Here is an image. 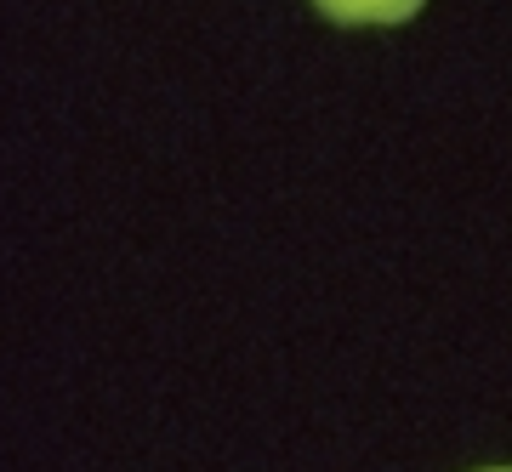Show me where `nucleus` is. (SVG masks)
Returning a JSON list of instances; mask_svg holds the SVG:
<instances>
[{
    "label": "nucleus",
    "mask_w": 512,
    "mask_h": 472,
    "mask_svg": "<svg viewBox=\"0 0 512 472\" xmlns=\"http://www.w3.org/2000/svg\"><path fill=\"white\" fill-rule=\"evenodd\" d=\"M501 472H507V467H501Z\"/></svg>",
    "instance_id": "nucleus-2"
},
{
    "label": "nucleus",
    "mask_w": 512,
    "mask_h": 472,
    "mask_svg": "<svg viewBox=\"0 0 512 472\" xmlns=\"http://www.w3.org/2000/svg\"><path fill=\"white\" fill-rule=\"evenodd\" d=\"M336 23H404L421 0H313Z\"/></svg>",
    "instance_id": "nucleus-1"
}]
</instances>
